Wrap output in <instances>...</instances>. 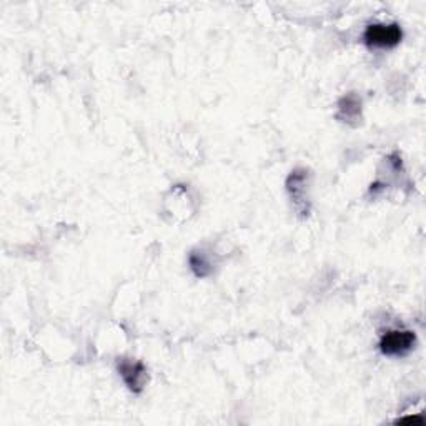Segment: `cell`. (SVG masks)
Segmentation results:
<instances>
[{"label":"cell","mask_w":426,"mask_h":426,"mask_svg":"<svg viewBox=\"0 0 426 426\" xmlns=\"http://www.w3.org/2000/svg\"><path fill=\"white\" fill-rule=\"evenodd\" d=\"M338 117L343 122H353L361 117V100L355 94L343 95L338 102Z\"/></svg>","instance_id":"5b68a950"},{"label":"cell","mask_w":426,"mask_h":426,"mask_svg":"<svg viewBox=\"0 0 426 426\" xmlns=\"http://www.w3.org/2000/svg\"><path fill=\"white\" fill-rule=\"evenodd\" d=\"M416 345V335L411 330H388L380 338V351L386 356H405Z\"/></svg>","instance_id":"7a4b0ae2"},{"label":"cell","mask_w":426,"mask_h":426,"mask_svg":"<svg viewBox=\"0 0 426 426\" xmlns=\"http://www.w3.org/2000/svg\"><path fill=\"white\" fill-rule=\"evenodd\" d=\"M401 38L403 31L396 22L370 23L363 32V40L371 48H393L401 42Z\"/></svg>","instance_id":"6da1fadb"},{"label":"cell","mask_w":426,"mask_h":426,"mask_svg":"<svg viewBox=\"0 0 426 426\" xmlns=\"http://www.w3.org/2000/svg\"><path fill=\"white\" fill-rule=\"evenodd\" d=\"M406 421H413V423H425V420L421 416H408V418L398 420L396 423H406Z\"/></svg>","instance_id":"52a82bcc"},{"label":"cell","mask_w":426,"mask_h":426,"mask_svg":"<svg viewBox=\"0 0 426 426\" xmlns=\"http://www.w3.org/2000/svg\"><path fill=\"white\" fill-rule=\"evenodd\" d=\"M307 178L308 170L307 168H297L290 173L287 180V188L290 192V197L295 202V207H305L307 205Z\"/></svg>","instance_id":"277c9868"},{"label":"cell","mask_w":426,"mask_h":426,"mask_svg":"<svg viewBox=\"0 0 426 426\" xmlns=\"http://www.w3.org/2000/svg\"><path fill=\"white\" fill-rule=\"evenodd\" d=\"M119 375L122 376L124 383L129 386L133 393H142L145 385L148 381L147 366L138 360H130V358H120L117 363Z\"/></svg>","instance_id":"3957f363"},{"label":"cell","mask_w":426,"mask_h":426,"mask_svg":"<svg viewBox=\"0 0 426 426\" xmlns=\"http://www.w3.org/2000/svg\"><path fill=\"white\" fill-rule=\"evenodd\" d=\"M188 263H190L192 272L195 273V277H198V278L210 277L213 272L212 260L208 258L207 251H203V250H193L190 256H188Z\"/></svg>","instance_id":"8992f818"}]
</instances>
